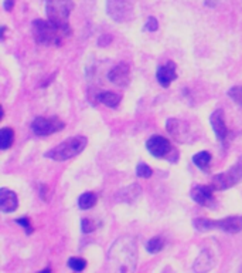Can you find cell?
I'll list each match as a JSON object with an SVG mask.
<instances>
[{"label":"cell","instance_id":"cell-1","mask_svg":"<svg viewBox=\"0 0 242 273\" xmlns=\"http://www.w3.org/2000/svg\"><path fill=\"white\" fill-rule=\"evenodd\" d=\"M109 263L115 270L132 272L136 267L138 246L130 238L118 239L109 250Z\"/></svg>","mask_w":242,"mask_h":273},{"label":"cell","instance_id":"cell-2","mask_svg":"<svg viewBox=\"0 0 242 273\" xmlns=\"http://www.w3.org/2000/svg\"><path fill=\"white\" fill-rule=\"evenodd\" d=\"M71 33V29L57 26L48 19L33 22V37L35 43L40 46H61L64 39L69 37Z\"/></svg>","mask_w":242,"mask_h":273},{"label":"cell","instance_id":"cell-3","mask_svg":"<svg viewBox=\"0 0 242 273\" xmlns=\"http://www.w3.org/2000/svg\"><path fill=\"white\" fill-rule=\"evenodd\" d=\"M88 140L84 135H75L67 141L61 142L57 147H54L51 151L45 152V157L54 161H68L79 155L87 147Z\"/></svg>","mask_w":242,"mask_h":273},{"label":"cell","instance_id":"cell-4","mask_svg":"<svg viewBox=\"0 0 242 273\" xmlns=\"http://www.w3.org/2000/svg\"><path fill=\"white\" fill-rule=\"evenodd\" d=\"M74 10V0H45L47 19L64 29H71L68 23L69 15Z\"/></svg>","mask_w":242,"mask_h":273},{"label":"cell","instance_id":"cell-5","mask_svg":"<svg viewBox=\"0 0 242 273\" xmlns=\"http://www.w3.org/2000/svg\"><path fill=\"white\" fill-rule=\"evenodd\" d=\"M194 226L200 232H207V230L220 229L228 233H238L242 230V216H228L224 219L211 220L206 218H197L194 219Z\"/></svg>","mask_w":242,"mask_h":273},{"label":"cell","instance_id":"cell-6","mask_svg":"<svg viewBox=\"0 0 242 273\" xmlns=\"http://www.w3.org/2000/svg\"><path fill=\"white\" fill-rule=\"evenodd\" d=\"M242 181V164H235L228 171L223 174H217L211 178L210 186L214 191H225L228 188H233L234 185L240 184Z\"/></svg>","mask_w":242,"mask_h":273},{"label":"cell","instance_id":"cell-7","mask_svg":"<svg viewBox=\"0 0 242 273\" xmlns=\"http://www.w3.org/2000/svg\"><path fill=\"white\" fill-rule=\"evenodd\" d=\"M108 16L118 23H128L133 19V0H106Z\"/></svg>","mask_w":242,"mask_h":273},{"label":"cell","instance_id":"cell-8","mask_svg":"<svg viewBox=\"0 0 242 273\" xmlns=\"http://www.w3.org/2000/svg\"><path fill=\"white\" fill-rule=\"evenodd\" d=\"M146 148L156 158H167L169 161L172 159V154H177L172 142L162 135H152L146 141Z\"/></svg>","mask_w":242,"mask_h":273},{"label":"cell","instance_id":"cell-9","mask_svg":"<svg viewBox=\"0 0 242 273\" xmlns=\"http://www.w3.org/2000/svg\"><path fill=\"white\" fill-rule=\"evenodd\" d=\"M65 128V123L61 121L58 117H37L34 121L31 123V130L35 135L38 137H45V135H51L54 132H58Z\"/></svg>","mask_w":242,"mask_h":273},{"label":"cell","instance_id":"cell-10","mask_svg":"<svg viewBox=\"0 0 242 273\" xmlns=\"http://www.w3.org/2000/svg\"><path fill=\"white\" fill-rule=\"evenodd\" d=\"M166 128L169 134L173 137L176 141L179 142H191L193 141V132H191V125L183 120L177 118H170L166 121Z\"/></svg>","mask_w":242,"mask_h":273},{"label":"cell","instance_id":"cell-11","mask_svg":"<svg viewBox=\"0 0 242 273\" xmlns=\"http://www.w3.org/2000/svg\"><path fill=\"white\" fill-rule=\"evenodd\" d=\"M108 79L118 87H126L130 83V67L128 63H119L108 73Z\"/></svg>","mask_w":242,"mask_h":273},{"label":"cell","instance_id":"cell-12","mask_svg":"<svg viewBox=\"0 0 242 273\" xmlns=\"http://www.w3.org/2000/svg\"><path fill=\"white\" fill-rule=\"evenodd\" d=\"M191 199L201 206H210L214 203V189L210 185H196L190 191Z\"/></svg>","mask_w":242,"mask_h":273},{"label":"cell","instance_id":"cell-13","mask_svg":"<svg viewBox=\"0 0 242 273\" xmlns=\"http://www.w3.org/2000/svg\"><path fill=\"white\" fill-rule=\"evenodd\" d=\"M177 66L174 62H169L166 63L165 66H160L157 69V73H156V79L159 81V84L162 87H169L174 80L177 79Z\"/></svg>","mask_w":242,"mask_h":273},{"label":"cell","instance_id":"cell-14","mask_svg":"<svg viewBox=\"0 0 242 273\" xmlns=\"http://www.w3.org/2000/svg\"><path fill=\"white\" fill-rule=\"evenodd\" d=\"M210 123H211V127L216 132L217 138L220 141H224L227 138V134H228V130H227V124H225L224 118V110L223 108H218L216 110L211 117H210Z\"/></svg>","mask_w":242,"mask_h":273},{"label":"cell","instance_id":"cell-15","mask_svg":"<svg viewBox=\"0 0 242 273\" xmlns=\"http://www.w3.org/2000/svg\"><path fill=\"white\" fill-rule=\"evenodd\" d=\"M18 199L16 192L7 188L0 189V209L3 213H11L17 209Z\"/></svg>","mask_w":242,"mask_h":273},{"label":"cell","instance_id":"cell-16","mask_svg":"<svg viewBox=\"0 0 242 273\" xmlns=\"http://www.w3.org/2000/svg\"><path fill=\"white\" fill-rule=\"evenodd\" d=\"M140 194H142V188H140L138 184H133V185H130L128 186V188H125V189L119 191L118 195H116V201L130 203V205H132V203L135 202L139 196H140Z\"/></svg>","mask_w":242,"mask_h":273},{"label":"cell","instance_id":"cell-17","mask_svg":"<svg viewBox=\"0 0 242 273\" xmlns=\"http://www.w3.org/2000/svg\"><path fill=\"white\" fill-rule=\"evenodd\" d=\"M122 96L118 93H113V91H101L98 94V101L102 103L104 106L109 107V108H116L121 103Z\"/></svg>","mask_w":242,"mask_h":273},{"label":"cell","instance_id":"cell-18","mask_svg":"<svg viewBox=\"0 0 242 273\" xmlns=\"http://www.w3.org/2000/svg\"><path fill=\"white\" fill-rule=\"evenodd\" d=\"M96 202H98V196L94 192H84L78 199V206H79V209L87 211V209L94 208Z\"/></svg>","mask_w":242,"mask_h":273},{"label":"cell","instance_id":"cell-19","mask_svg":"<svg viewBox=\"0 0 242 273\" xmlns=\"http://www.w3.org/2000/svg\"><path fill=\"white\" fill-rule=\"evenodd\" d=\"M13 141H14V131L7 127L1 128L0 130V148L3 151L9 150Z\"/></svg>","mask_w":242,"mask_h":273},{"label":"cell","instance_id":"cell-20","mask_svg":"<svg viewBox=\"0 0 242 273\" xmlns=\"http://www.w3.org/2000/svg\"><path fill=\"white\" fill-rule=\"evenodd\" d=\"M193 162L203 171H207L210 167V162H211V154L207 151H201L199 154H196L193 157Z\"/></svg>","mask_w":242,"mask_h":273},{"label":"cell","instance_id":"cell-21","mask_svg":"<svg viewBox=\"0 0 242 273\" xmlns=\"http://www.w3.org/2000/svg\"><path fill=\"white\" fill-rule=\"evenodd\" d=\"M165 245H166L165 239L162 238V236H153V238L150 239V240L146 243V249L149 253L155 255V253L162 252V250H163V247H165Z\"/></svg>","mask_w":242,"mask_h":273},{"label":"cell","instance_id":"cell-22","mask_svg":"<svg viewBox=\"0 0 242 273\" xmlns=\"http://www.w3.org/2000/svg\"><path fill=\"white\" fill-rule=\"evenodd\" d=\"M67 264H68L69 269H72L75 272H82L87 267V260L82 257H69Z\"/></svg>","mask_w":242,"mask_h":273},{"label":"cell","instance_id":"cell-23","mask_svg":"<svg viewBox=\"0 0 242 273\" xmlns=\"http://www.w3.org/2000/svg\"><path fill=\"white\" fill-rule=\"evenodd\" d=\"M228 96L233 98L238 106H242V86H235V87L230 88Z\"/></svg>","mask_w":242,"mask_h":273},{"label":"cell","instance_id":"cell-24","mask_svg":"<svg viewBox=\"0 0 242 273\" xmlns=\"http://www.w3.org/2000/svg\"><path fill=\"white\" fill-rule=\"evenodd\" d=\"M152 174H153V171H152V168L149 167L147 164L140 162L138 167H136V175L139 178H150Z\"/></svg>","mask_w":242,"mask_h":273},{"label":"cell","instance_id":"cell-25","mask_svg":"<svg viewBox=\"0 0 242 273\" xmlns=\"http://www.w3.org/2000/svg\"><path fill=\"white\" fill-rule=\"evenodd\" d=\"M81 226H82V232L84 233H89V232H92V230L96 229V226H98V223H95L94 220L91 219H82L81 222Z\"/></svg>","mask_w":242,"mask_h":273},{"label":"cell","instance_id":"cell-26","mask_svg":"<svg viewBox=\"0 0 242 273\" xmlns=\"http://www.w3.org/2000/svg\"><path fill=\"white\" fill-rule=\"evenodd\" d=\"M18 225H21L24 229H26L27 235H31L33 233V226H31V223H30V219L27 218V216H23V218H20V219L16 220Z\"/></svg>","mask_w":242,"mask_h":273},{"label":"cell","instance_id":"cell-27","mask_svg":"<svg viewBox=\"0 0 242 273\" xmlns=\"http://www.w3.org/2000/svg\"><path fill=\"white\" fill-rule=\"evenodd\" d=\"M157 27H159V23H157V20L156 18H149L146 22V29L149 32H156L157 30Z\"/></svg>","mask_w":242,"mask_h":273},{"label":"cell","instance_id":"cell-28","mask_svg":"<svg viewBox=\"0 0 242 273\" xmlns=\"http://www.w3.org/2000/svg\"><path fill=\"white\" fill-rule=\"evenodd\" d=\"M47 194H48V186L47 185L40 186V195H41V199H43V201H48Z\"/></svg>","mask_w":242,"mask_h":273},{"label":"cell","instance_id":"cell-29","mask_svg":"<svg viewBox=\"0 0 242 273\" xmlns=\"http://www.w3.org/2000/svg\"><path fill=\"white\" fill-rule=\"evenodd\" d=\"M13 8H14V0H4V9L7 12H11Z\"/></svg>","mask_w":242,"mask_h":273}]
</instances>
